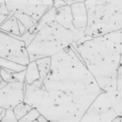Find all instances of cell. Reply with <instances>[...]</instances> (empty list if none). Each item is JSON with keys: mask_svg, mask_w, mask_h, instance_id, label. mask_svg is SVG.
Here are the masks:
<instances>
[{"mask_svg": "<svg viewBox=\"0 0 122 122\" xmlns=\"http://www.w3.org/2000/svg\"><path fill=\"white\" fill-rule=\"evenodd\" d=\"M72 16V24L75 29H84L87 24V13L84 1H80L70 6Z\"/></svg>", "mask_w": 122, "mask_h": 122, "instance_id": "9c48e42d", "label": "cell"}, {"mask_svg": "<svg viewBox=\"0 0 122 122\" xmlns=\"http://www.w3.org/2000/svg\"><path fill=\"white\" fill-rule=\"evenodd\" d=\"M103 92L117 91L122 67V30L72 46Z\"/></svg>", "mask_w": 122, "mask_h": 122, "instance_id": "7a4b0ae2", "label": "cell"}, {"mask_svg": "<svg viewBox=\"0 0 122 122\" xmlns=\"http://www.w3.org/2000/svg\"><path fill=\"white\" fill-rule=\"evenodd\" d=\"M40 79L39 71L35 61L30 62L26 66L24 83L31 85Z\"/></svg>", "mask_w": 122, "mask_h": 122, "instance_id": "4fadbf2b", "label": "cell"}, {"mask_svg": "<svg viewBox=\"0 0 122 122\" xmlns=\"http://www.w3.org/2000/svg\"><path fill=\"white\" fill-rule=\"evenodd\" d=\"M5 4L9 14H23L37 22L53 7V1H5Z\"/></svg>", "mask_w": 122, "mask_h": 122, "instance_id": "52a82bcc", "label": "cell"}, {"mask_svg": "<svg viewBox=\"0 0 122 122\" xmlns=\"http://www.w3.org/2000/svg\"><path fill=\"white\" fill-rule=\"evenodd\" d=\"M102 92L71 46L51 57L41 86L25 84L23 102L49 122H79Z\"/></svg>", "mask_w": 122, "mask_h": 122, "instance_id": "6da1fadb", "label": "cell"}, {"mask_svg": "<svg viewBox=\"0 0 122 122\" xmlns=\"http://www.w3.org/2000/svg\"><path fill=\"white\" fill-rule=\"evenodd\" d=\"M12 73H13V72L4 68H1V69H0V75H1L3 80L6 82L7 83L16 82L12 75Z\"/></svg>", "mask_w": 122, "mask_h": 122, "instance_id": "d6986e66", "label": "cell"}, {"mask_svg": "<svg viewBox=\"0 0 122 122\" xmlns=\"http://www.w3.org/2000/svg\"><path fill=\"white\" fill-rule=\"evenodd\" d=\"M0 31L19 39L21 37L19 22L13 15H9L4 22L0 25Z\"/></svg>", "mask_w": 122, "mask_h": 122, "instance_id": "8fae6325", "label": "cell"}, {"mask_svg": "<svg viewBox=\"0 0 122 122\" xmlns=\"http://www.w3.org/2000/svg\"><path fill=\"white\" fill-rule=\"evenodd\" d=\"M9 15L14 16L20 23L22 24L23 26L27 30L32 29L37 23V22L34 20H33L32 18L23 14L19 13H10Z\"/></svg>", "mask_w": 122, "mask_h": 122, "instance_id": "9a60e30c", "label": "cell"}, {"mask_svg": "<svg viewBox=\"0 0 122 122\" xmlns=\"http://www.w3.org/2000/svg\"><path fill=\"white\" fill-rule=\"evenodd\" d=\"M0 58L26 66L30 63L23 41L0 31Z\"/></svg>", "mask_w": 122, "mask_h": 122, "instance_id": "8992f818", "label": "cell"}, {"mask_svg": "<svg viewBox=\"0 0 122 122\" xmlns=\"http://www.w3.org/2000/svg\"><path fill=\"white\" fill-rule=\"evenodd\" d=\"M50 122L49 121H48L47 120H46L45 117H44L40 115L39 117L36 119V120H35L34 122Z\"/></svg>", "mask_w": 122, "mask_h": 122, "instance_id": "cb8c5ba5", "label": "cell"}, {"mask_svg": "<svg viewBox=\"0 0 122 122\" xmlns=\"http://www.w3.org/2000/svg\"><path fill=\"white\" fill-rule=\"evenodd\" d=\"M1 122H18L15 117L13 110H5Z\"/></svg>", "mask_w": 122, "mask_h": 122, "instance_id": "ffe728a7", "label": "cell"}, {"mask_svg": "<svg viewBox=\"0 0 122 122\" xmlns=\"http://www.w3.org/2000/svg\"><path fill=\"white\" fill-rule=\"evenodd\" d=\"M5 110L0 108V122H1L2 118L5 114Z\"/></svg>", "mask_w": 122, "mask_h": 122, "instance_id": "484cf974", "label": "cell"}, {"mask_svg": "<svg viewBox=\"0 0 122 122\" xmlns=\"http://www.w3.org/2000/svg\"><path fill=\"white\" fill-rule=\"evenodd\" d=\"M0 67L8 70L13 72L24 71L26 69V66L1 58H0Z\"/></svg>", "mask_w": 122, "mask_h": 122, "instance_id": "2e32d148", "label": "cell"}, {"mask_svg": "<svg viewBox=\"0 0 122 122\" xmlns=\"http://www.w3.org/2000/svg\"><path fill=\"white\" fill-rule=\"evenodd\" d=\"M56 22L65 29L72 30L74 27L72 24V16L71 6L66 5L56 8Z\"/></svg>", "mask_w": 122, "mask_h": 122, "instance_id": "30bf717a", "label": "cell"}, {"mask_svg": "<svg viewBox=\"0 0 122 122\" xmlns=\"http://www.w3.org/2000/svg\"><path fill=\"white\" fill-rule=\"evenodd\" d=\"M0 15H9V12L5 4V1H0Z\"/></svg>", "mask_w": 122, "mask_h": 122, "instance_id": "7402d4cb", "label": "cell"}, {"mask_svg": "<svg viewBox=\"0 0 122 122\" xmlns=\"http://www.w3.org/2000/svg\"><path fill=\"white\" fill-rule=\"evenodd\" d=\"M67 5L66 3L64 2V1H63V0H57V1H53V6L55 8H58Z\"/></svg>", "mask_w": 122, "mask_h": 122, "instance_id": "603a6c76", "label": "cell"}, {"mask_svg": "<svg viewBox=\"0 0 122 122\" xmlns=\"http://www.w3.org/2000/svg\"><path fill=\"white\" fill-rule=\"evenodd\" d=\"M33 108L24 102L20 103L16 106L13 110V112L15 117L18 121L25 116Z\"/></svg>", "mask_w": 122, "mask_h": 122, "instance_id": "e0dca14e", "label": "cell"}, {"mask_svg": "<svg viewBox=\"0 0 122 122\" xmlns=\"http://www.w3.org/2000/svg\"><path fill=\"white\" fill-rule=\"evenodd\" d=\"M13 77L16 80V82H22V83H24L25 81V70L24 71H20V72H16L12 73Z\"/></svg>", "mask_w": 122, "mask_h": 122, "instance_id": "44dd1931", "label": "cell"}, {"mask_svg": "<svg viewBox=\"0 0 122 122\" xmlns=\"http://www.w3.org/2000/svg\"><path fill=\"white\" fill-rule=\"evenodd\" d=\"M122 94L102 92L91 103L79 122H112L122 117Z\"/></svg>", "mask_w": 122, "mask_h": 122, "instance_id": "5b68a950", "label": "cell"}, {"mask_svg": "<svg viewBox=\"0 0 122 122\" xmlns=\"http://www.w3.org/2000/svg\"><path fill=\"white\" fill-rule=\"evenodd\" d=\"M84 4L87 13L85 35L95 38L122 30V0H86Z\"/></svg>", "mask_w": 122, "mask_h": 122, "instance_id": "3957f363", "label": "cell"}, {"mask_svg": "<svg viewBox=\"0 0 122 122\" xmlns=\"http://www.w3.org/2000/svg\"><path fill=\"white\" fill-rule=\"evenodd\" d=\"M55 16H56V8L53 6L37 21L32 29L29 30V32L30 34L35 35L43 27L51 23L56 22Z\"/></svg>", "mask_w": 122, "mask_h": 122, "instance_id": "7c38bea8", "label": "cell"}, {"mask_svg": "<svg viewBox=\"0 0 122 122\" xmlns=\"http://www.w3.org/2000/svg\"><path fill=\"white\" fill-rule=\"evenodd\" d=\"M36 65L39 71L40 79L39 80L42 81L46 77L50 71L51 66V57H44L35 61Z\"/></svg>", "mask_w": 122, "mask_h": 122, "instance_id": "5bb4252c", "label": "cell"}, {"mask_svg": "<svg viewBox=\"0 0 122 122\" xmlns=\"http://www.w3.org/2000/svg\"><path fill=\"white\" fill-rule=\"evenodd\" d=\"M25 83L15 82L7 83L0 88V108L5 110H13L24 101Z\"/></svg>", "mask_w": 122, "mask_h": 122, "instance_id": "ba28073f", "label": "cell"}, {"mask_svg": "<svg viewBox=\"0 0 122 122\" xmlns=\"http://www.w3.org/2000/svg\"><path fill=\"white\" fill-rule=\"evenodd\" d=\"M0 69H1V67H0ZM7 84V83H6V82H5L3 80L1 76V75H0V88L3 87Z\"/></svg>", "mask_w": 122, "mask_h": 122, "instance_id": "d4e9b609", "label": "cell"}, {"mask_svg": "<svg viewBox=\"0 0 122 122\" xmlns=\"http://www.w3.org/2000/svg\"><path fill=\"white\" fill-rule=\"evenodd\" d=\"M73 31L54 22L40 30L26 47L30 62L49 57L74 44Z\"/></svg>", "mask_w": 122, "mask_h": 122, "instance_id": "277c9868", "label": "cell"}, {"mask_svg": "<svg viewBox=\"0 0 122 122\" xmlns=\"http://www.w3.org/2000/svg\"><path fill=\"white\" fill-rule=\"evenodd\" d=\"M40 114L39 113L37 110L33 109L29 113L24 117L18 120V122H33L36 120L39 116Z\"/></svg>", "mask_w": 122, "mask_h": 122, "instance_id": "ac0fdd59", "label": "cell"}]
</instances>
